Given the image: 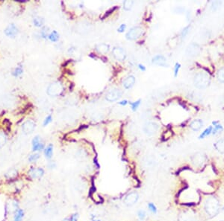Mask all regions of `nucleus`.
<instances>
[{
  "label": "nucleus",
  "mask_w": 224,
  "mask_h": 221,
  "mask_svg": "<svg viewBox=\"0 0 224 221\" xmlns=\"http://www.w3.org/2000/svg\"><path fill=\"white\" fill-rule=\"evenodd\" d=\"M204 210L211 217L217 215L220 211V202L218 199L214 196L208 197L205 202Z\"/></svg>",
  "instance_id": "f257e3e1"
},
{
  "label": "nucleus",
  "mask_w": 224,
  "mask_h": 221,
  "mask_svg": "<svg viewBox=\"0 0 224 221\" xmlns=\"http://www.w3.org/2000/svg\"><path fill=\"white\" fill-rule=\"evenodd\" d=\"M211 82L210 76L208 73L204 72H198L196 74L194 78V84L197 88L205 89L209 86Z\"/></svg>",
  "instance_id": "f03ea898"
},
{
  "label": "nucleus",
  "mask_w": 224,
  "mask_h": 221,
  "mask_svg": "<svg viewBox=\"0 0 224 221\" xmlns=\"http://www.w3.org/2000/svg\"><path fill=\"white\" fill-rule=\"evenodd\" d=\"M207 156L203 153H197L191 157V162L193 164L197 167H202L207 162Z\"/></svg>",
  "instance_id": "7ed1b4c3"
},
{
  "label": "nucleus",
  "mask_w": 224,
  "mask_h": 221,
  "mask_svg": "<svg viewBox=\"0 0 224 221\" xmlns=\"http://www.w3.org/2000/svg\"><path fill=\"white\" fill-rule=\"evenodd\" d=\"M143 30L141 27L139 26H136V27H133L127 32L125 35V37L128 40H135L138 39L139 37H141L143 35Z\"/></svg>",
  "instance_id": "20e7f679"
},
{
  "label": "nucleus",
  "mask_w": 224,
  "mask_h": 221,
  "mask_svg": "<svg viewBox=\"0 0 224 221\" xmlns=\"http://www.w3.org/2000/svg\"><path fill=\"white\" fill-rule=\"evenodd\" d=\"M63 91V86L62 84H61L58 81H56V82H54L52 84H51L49 86L47 90V93L50 96H58L59 95H61V93H62Z\"/></svg>",
  "instance_id": "39448f33"
},
{
  "label": "nucleus",
  "mask_w": 224,
  "mask_h": 221,
  "mask_svg": "<svg viewBox=\"0 0 224 221\" xmlns=\"http://www.w3.org/2000/svg\"><path fill=\"white\" fill-rule=\"evenodd\" d=\"M122 96V91L119 89L112 88L106 93L105 99L109 102H113L120 98Z\"/></svg>",
  "instance_id": "423d86ee"
},
{
  "label": "nucleus",
  "mask_w": 224,
  "mask_h": 221,
  "mask_svg": "<svg viewBox=\"0 0 224 221\" xmlns=\"http://www.w3.org/2000/svg\"><path fill=\"white\" fill-rule=\"evenodd\" d=\"M201 51L202 48L200 46V45H198V44L196 43H191L188 47H187L186 54L188 57H194L200 55Z\"/></svg>",
  "instance_id": "0eeeda50"
},
{
  "label": "nucleus",
  "mask_w": 224,
  "mask_h": 221,
  "mask_svg": "<svg viewBox=\"0 0 224 221\" xmlns=\"http://www.w3.org/2000/svg\"><path fill=\"white\" fill-rule=\"evenodd\" d=\"M112 54L116 60L119 61H123L126 57V53L125 50L121 47H115L112 50Z\"/></svg>",
  "instance_id": "6e6552de"
},
{
  "label": "nucleus",
  "mask_w": 224,
  "mask_h": 221,
  "mask_svg": "<svg viewBox=\"0 0 224 221\" xmlns=\"http://www.w3.org/2000/svg\"><path fill=\"white\" fill-rule=\"evenodd\" d=\"M28 176L32 179H40L44 174V170L40 167H31L28 172Z\"/></svg>",
  "instance_id": "1a4fd4ad"
},
{
  "label": "nucleus",
  "mask_w": 224,
  "mask_h": 221,
  "mask_svg": "<svg viewBox=\"0 0 224 221\" xmlns=\"http://www.w3.org/2000/svg\"><path fill=\"white\" fill-rule=\"evenodd\" d=\"M139 198V195L137 192H131L125 196L124 199V203L128 206H131L135 204Z\"/></svg>",
  "instance_id": "9d476101"
},
{
  "label": "nucleus",
  "mask_w": 224,
  "mask_h": 221,
  "mask_svg": "<svg viewBox=\"0 0 224 221\" xmlns=\"http://www.w3.org/2000/svg\"><path fill=\"white\" fill-rule=\"evenodd\" d=\"M158 125L155 122H148L143 127V131L147 135H152L156 133L158 130Z\"/></svg>",
  "instance_id": "9b49d317"
},
{
  "label": "nucleus",
  "mask_w": 224,
  "mask_h": 221,
  "mask_svg": "<svg viewBox=\"0 0 224 221\" xmlns=\"http://www.w3.org/2000/svg\"><path fill=\"white\" fill-rule=\"evenodd\" d=\"M152 63H154V64L157 65V66H164V67L168 66L167 58H166L164 56L160 55V54L155 55V57L152 59Z\"/></svg>",
  "instance_id": "f8f14e48"
},
{
  "label": "nucleus",
  "mask_w": 224,
  "mask_h": 221,
  "mask_svg": "<svg viewBox=\"0 0 224 221\" xmlns=\"http://www.w3.org/2000/svg\"><path fill=\"white\" fill-rule=\"evenodd\" d=\"M35 128V123L31 120L26 121L22 126V129L25 134L31 133Z\"/></svg>",
  "instance_id": "ddd939ff"
},
{
  "label": "nucleus",
  "mask_w": 224,
  "mask_h": 221,
  "mask_svg": "<svg viewBox=\"0 0 224 221\" xmlns=\"http://www.w3.org/2000/svg\"><path fill=\"white\" fill-rule=\"evenodd\" d=\"M44 148V145L40 141V137L38 136H35L32 140V151L34 152L38 151H41Z\"/></svg>",
  "instance_id": "4468645a"
},
{
  "label": "nucleus",
  "mask_w": 224,
  "mask_h": 221,
  "mask_svg": "<svg viewBox=\"0 0 224 221\" xmlns=\"http://www.w3.org/2000/svg\"><path fill=\"white\" fill-rule=\"evenodd\" d=\"M4 34L7 37H14L18 34V29L14 24H10L4 30Z\"/></svg>",
  "instance_id": "2eb2a0df"
},
{
  "label": "nucleus",
  "mask_w": 224,
  "mask_h": 221,
  "mask_svg": "<svg viewBox=\"0 0 224 221\" xmlns=\"http://www.w3.org/2000/svg\"><path fill=\"white\" fill-rule=\"evenodd\" d=\"M134 84H135V78L133 75H129L122 81V85H123L124 88L126 90L131 88L134 85Z\"/></svg>",
  "instance_id": "dca6fc26"
},
{
  "label": "nucleus",
  "mask_w": 224,
  "mask_h": 221,
  "mask_svg": "<svg viewBox=\"0 0 224 221\" xmlns=\"http://www.w3.org/2000/svg\"><path fill=\"white\" fill-rule=\"evenodd\" d=\"M109 48H110L109 46L105 43L99 44V45H97L96 46V50L97 51V52L102 54H106V53L108 52Z\"/></svg>",
  "instance_id": "f3484780"
},
{
  "label": "nucleus",
  "mask_w": 224,
  "mask_h": 221,
  "mask_svg": "<svg viewBox=\"0 0 224 221\" xmlns=\"http://www.w3.org/2000/svg\"><path fill=\"white\" fill-rule=\"evenodd\" d=\"M24 217V211L22 209H16L13 214V221H22Z\"/></svg>",
  "instance_id": "a211bd4d"
},
{
  "label": "nucleus",
  "mask_w": 224,
  "mask_h": 221,
  "mask_svg": "<svg viewBox=\"0 0 224 221\" xmlns=\"http://www.w3.org/2000/svg\"><path fill=\"white\" fill-rule=\"evenodd\" d=\"M214 148L217 152L224 155V139H220L214 144Z\"/></svg>",
  "instance_id": "6ab92c4d"
},
{
  "label": "nucleus",
  "mask_w": 224,
  "mask_h": 221,
  "mask_svg": "<svg viewBox=\"0 0 224 221\" xmlns=\"http://www.w3.org/2000/svg\"><path fill=\"white\" fill-rule=\"evenodd\" d=\"M202 125H203L202 121L200 119H197V120H194V121H192L191 125H190V127H191V128L193 130L197 131V130L201 129V127H202Z\"/></svg>",
  "instance_id": "aec40b11"
},
{
  "label": "nucleus",
  "mask_w": 224,
  "mask_h": 221,
  "mask_svg": "<svg viewBox=\"0 0 224 221\" xmlns=\"http://www.w3.org/2000/svg\"><path fill=\"white\" fill-rule=\"evenodd\" d=\"M17 176V170L16 169H10L5 173V177L8 180H13Z\"/></svg>",
  "instance_id": "412c9836"
},
{
  "label": "nucleus",
  "mask_w": 224,
  "mask_h": 221,
  "mask_svg": "<svg viewBox=\"0 0 224 221\" xmlns=\"http://www.w3.org/2000/svg\"><path fill=\"white\" fill-rule=\"evenodd\" d=\"M44 154L46 158L49 159L52 158V155H53V145H52V144L49 145L46 148H45Z\"/></svg>",
  "instance_id": "4be33fe9"
},
{
  "label": "nucleus",
  "mask_w": 224,
  "mask_h": 221,
  "mask_svg": "<svg viewBox=\"0 0 224 221\" xmlns=\"http://www.w3.org/2000/svg\"><path fill=\"white\" fill-rule=\"evenodd\" d=\"M190 98H191L193 101L197 102H200L201 101H202V95L200 93H197V92H192V93L190 94Z\"/></svg>",
  "instance_id": "5701e85b"
},
{
  "label": "nucleus",
  "mask_w": 224,
  "mask_h": 221,
  "mask_svg": "<svg viewBox=\"0 0 224 221\" xmlns=\"http://www.w3.org/2000/svg\"><path fill=\"white\" fill-rule=\"evenodd\" d=\"M48 37H49V39L52 42H57L59 40V35H58V33L56 31H52V33H50Z\"/></svg>",
  "instance_id": "b1692460"
},
{
  "label": "nucleus",
  "mask_w": 224,
  "mask_h": 221,
  "mask_svg": "<svg viewBox=\"0 0 224 221\" xmlns=\"http://www.w3.org/2000/svg\"><path fill=\"white\" fill-rule=\"evenodd\" d=\"M33 23L36 27H41L44 23V20L41 17H34L33 19Z\"/></svg>",
  "instance_id": "393cba45"
},
{
  "label": "nucleus",
  "mask_w": 224,
  "mask_h": 221,
  "mask_svg": "<svg viewBox=\"0 0 224 221\" xmlns=\"http://www.w3.org/2000/svg\"><path fill=\"white\" fill-rule=\"evenodd\" d=\"M217 79L220 82L224 83V67L221 68L217 72Z\"/></svg>",
  "instance_id": "a878e982"
},
{
  "label": "nucleus",
  "mask_w": 224,
  "mask_h": 221,
  "mask_svg": "<svg viewBox=\"0 0 224 221\" xmlns=\"http://www.w3.org/2000/svg\"><path fill=\"white\" fill-rule=\"evenodd\" d=\"M134 5V1H130V0H126L123 2V8L125 11H129L132 8Z\"/></svg>",
  "instance_id": "bb28decb"
},
{
  "label": "nucleus",
  "mask_w": 224,
  "mask_h": 221,
  "mask_svg": "<svg viewBox=\"0 0 224 221\" xmlns=\"http://www.w3.org/2000/svg\"><path fill=\"white\" fill-rule=\"evenodd\" d=\"M212 133V127L211 126H210V127L206 128L205 130L204 131L201 133V135L200 136L199 139H203V138L205 137V136H208L209 134H210V133Z\"/></svg>",
  "instance_id": "cd10ccee"
},
{
  "label": "nucleus",
  "mask_w": 224,
  "mask_h": 221,
  "mask_svg": "<svg viewBox=\"0 0 224 221\" xmlns=\"http://www.w3.org/2000/svg\"><path fill=\"white\" fill-rule=\"evenodd\" d=\"M7 142V137L4 133H0V148H2Z\"/></svg>",
  "instance_id": "c85d7f7f"
},
{
  "label": "nucleus",
  "mask_w": 224,
  "mask_h": 221,
  "mask_svg": "<svg viewBox=\"0 0 224 221\" xmlns=\"http://www.w3.org/2000/svg\"><path fill=\"white\" fill-rule=\"evenodd\" d=\"M140 101H141V100H140V99H139V100H137V101L130 102V104H131V109H132L133 111L137 110V109L138 108V106H140Z\"/></svg>",
  "instance_id": "c756f323"
},
{
  "label": "nucleus",
  "mask_w": 224,
  "mask_h": 221,
  "mask_svg": "<svg viewBox=\"0 0 224 221\" xmlns=\"http://www.w3.org/2000/svg\"><path fill=\"white\" fill-rule=\"evenodd\" d=\"M22 68L21 67V66H19V67H16V69L13 71L12 75H13L14 77H18L20 75H22Z\"/></svg>",
  "instance_id": "7c9ffc66"
},
{
  "label": "nucleus",
  "mask_w": 224,
  "mask_h": 221,
  "mask_svg": "<svg viewBox=\"0 0 224 221\" xmlns=\"http://www.w3.org/2000/svg\"><path fill=\"white\" fill-rule=\"evenodd\" d=\"M220 5H221V2H219V1H215V2H213L211 3V8L212 11H217L220 7Z\"/></svg>",
  "instance_id": "2f4dec72"
},
{
  "label": "nucleus",
  "mask_w": 224,
  "mask_h": 221,
  "mask_svg": "<svg viewBox=\"0 0 224 221\" xmlns=\"http://www.w3.org/2000/svg\"><path fill=\"white\" fill-rule=\"evenodd\" d=\"M39 158H40V155H39L38 153L31 154V155L28 157V161H29L30 162H34L37 161Z\"/></svg>",
  "instance_id": "473e14b6"
},
{
  "label": "nucleus",
  "mask_w": 224,
  "mask_h": 221,
  "mask_svg": "<svg viewBox=\"0 0 224 221\" xmlns=\"http://www.w3.org/2000/svg\"><path fill=\"white\" fill-rule=\"evenodd\" d=\"M190 29H191V26H186L183 30H182V33H181V37H182V38H185V37L188 35V34L189 33Z\"/></svg>",
  "instance_id": "72a5a7b5"
},
{
  "label": "nucleus",
  "mask_w": 224,
  "mask_h": 221,
  "mask_svg": "<svg viewBox=\"0 0 224 221\" xmlns=\"http://www.w3.org/2000/svg\"><path fill=\"white\" fill-rule=\"evenodd\" d=\"M48 28L46 27H44L42 29V31L41 32H40V35H41V37L43 38H46L49 37V35H48Z\"/></svg>",
  "instance_id": "f704fd0d"
},
{
  "label": "nucleus",
  "mask_w": 224,
  "mask_h": 221,
  "mask_svg": "<svg viewBox=\"0 0 224 221\" xmlns=\"http://www.w3.org/2000/svg\"><path fill=\"white\" fill-rule=\"evenodd\" d=\"M52 115H48V116L46 117V118H45L44 121H43V125L44 126V127H46V125H48V124H50V123L52 122Z\"/></svg>",
  "instance_id": "c9c22d12"
},
{
  "label": "nucleus",
  "mask_w": 224,
  "mask_h": 221,
  "mask_svg": "<svg viewBox=\"0 0 224 221\" xmlns=\"http://www.w3.org/2000/svg\"><path fill=\"white\" fill-rule=\"evenodd\" d=\"M137 216H138L139 219H140V220H144V218L146 217V212L143 210H140L137 212Z\"/></svg>",
  "instance_id": "e433bc0d"
},
{
  "label": "nucleus",
  "mask_w": 224,
  "mask_h": 221,
  "mask_svg": "<svg viewBox=\"0 0 224 221\" xmlns=\"http://www.w3.org/2000/svg\"><path fill=\"white\" fill-rule=\"evenodd\" d=\"M223 130V127L222 126L220 125V124H217V125H215V127L214 130H212V134H216L217 133H218V132L220 131H222Z\"/></svg>",
  "instance_id": "4c0bfd02"
},
{
  "label": "nucleus",
  "mask_w": 224,
  "mask_h": 221,
  "mask_svg": "<svg viewBox=\"0 0 224 221\" xmlns=\"http://www.w3.org/2000/svg\"><path fill=\"white\" fill-rule=\"evenodd\" d=\"M148 208H149V209L152 212V213H154V214L157 213V208H156V206L153 204V203H149V204H148Z\"/></svg>",
  "instance_id": "58836bf2"
},
{
  "label": "nucleus",
  "mask_w": 224,
  "mask_h": 221,
  "mask_svg": "<svg viewBox=\"0 0 224 221\" xmlns=\"http://www.w3.org/2000/svg\"><path fill=\"white\" fill-rule=\"evenodd\" d=\"M180 67H181V65L179 64V63H176L174 67V76L175 77H176L178 75V73H179V69H180Z\"/></svg>",
  "instance_id": "ea45409f"
},
{
  "label": "nucleus",
  "mask_w": 224,
  "mask_h": 221,
  "mask_svg": "<svg viewBox=\"0 0 224 221\" xmlns=\"http://www.w3.org/2000/svg\"><path fill=\"white\" fill-rule=\"evenodd\" d=\"M78 217H79V215H78V214L75 213V214H73V215H71L70 217H69V220H70V221H77Z\"/></svg>",
  "instance_id": "a19ab883"
},
{
  "label": "nucleus",
  "mask_w": 224,
  "mask_h": 221,
  "mask_svg": "<svg viewBox=\"0 0 224 221\" xmlns=\"http://www.w3.org/2000/svg\"><path fill=\"white\" fill-rule=\"evenodd\" d=\"M125 28H126V26H125V24L120 25V26H119V27L118 28L117 32H119V33H122V32H123L125 30Z\"/></svg>",
  "instance_id": "79ce46f5"
},
{
  "label": "nucleus",
  "mask_w": 224,
  "mask_h": 221,
  "mask_svg": "<svg viewBox=\"0 0 224 221\" xmlns=\"http://www.w3.org/2000/svg\"><path fill=\"white\" fill-rule=\"evenodd\" d=\"M55 166H56V164H55V163L54 162H50L49 163V164H48V167L51 169L55 168Z\"/></svg>",
  "instance_id": "37998d69"
},
{
  "label": "nucleus",
  "mask_w": 224,
  "mask_h": 221,
  "mask_svg": "<svg viewBox=\"0 0 224 221\" xmlns=\"http://www.w3.org/2000/svg\"><path fill=\"white\" fill-rule=\"evenodd\" d=\"M116 7H114V8H113V9H111L110 10V11H108V12L107 13H106V14H105V16H104V17H103V18H105V17H108V16L109 15V14H111V13L112 12H113V11H114V10H116Z\"/></svg>",
  "instance_id": "c03bdc74"
},
{
  "label": "nucleus",
  "mask_w": 224,
  "mask_h": 221,
  "mask_svg": "<svg viewBox=\"0 0 224 221\" xmlns=\"http://www.w3.org/2000/svg\"><path fill=\"white\" fill-rule=\"evenodd\" d=\"M118 104H119V105H122V106H125V105H126L127 104H128V101H127V100L122 101L119 102V103H118Z\"/></svg>",
  "instance_id": "a18cd8bd"
},
{
  "label": "nucleus",
  "mask_w": 224,
  "mask_h": 221,
  "mask_svg": "<svg viewBox=\"0 0 224 221\" xmlns=\"http://www.w3.org/2000/svg\"><path fill=\"white\" fill-rule=\"evenodd\" d=\"M138 67H139V69H140L141 71H143V72H144V71H146V68H145V66H143V65L139 64Z\"/></svg>",
  "instance_id": "49530a36"
},
{
  "label": "nucleus",
  "mask_w": 224,
  "mask_h": 221,
  "mask_svg": "<svg viewBox=\"0 0 224 221\" xmlns=\"http://www.w3.org/2000/svg\"><path fill=\"white\" fill-rule=\"evenodd\" d=\"M93 221H100V220H96L95 218H94V219H93Z\"/></svg>",
  "instance_id": "de8ad7c7"
},
{
  "label": "nucleus",
  "mask_w": 224,
  "mask_h": 221,
  "mask_svg": "<svg viewBox=\"0 0 224 221\" xmlns=\"http://www.w3.org/2000/svg\"><path fill=\"white\" fill-rule=\"evenodd\" d=\"M222 210H223V211H224V206L222 208Z\"/></svg>",
  "instance_id": "09e8293b"
},
{
  "label": "nucleus",
  "mask_w": 224,
  "mask_h": 221,
  "mask_svg": "<svg viewBox=\"0 0 224 221\" xmlns=\"http://www.w3.org/2000/svg\"><path fill=\"white\" fill-rule=\"evenodd\" d=\"M221 221H222V220H221Z\"/></svg>",
  "instance_id": "8fccbe9b"
}]
</instances>
